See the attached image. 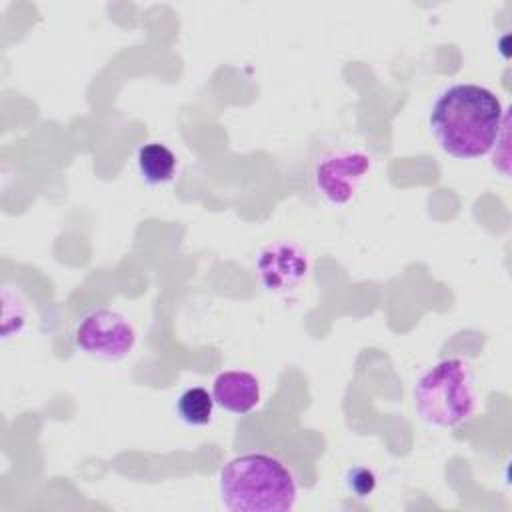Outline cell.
<instances>
[{"instance_id": "cell-8", "label": "cell", "mask_w": 512, "mask_h": 512, "mask_svg": "<svg viewBox=\"0 0 512 512\" xmlns=\"http://www.w3.org/2000/svg\"><path fill=\"white\" fill-rule=\"evenodd\" d=\"M136 168L146 184L158 186L174 178L178 168V158L166 144L146 142L136 152Z\"/></svg>"}, {"instance_id": "cell-5", "label": "cell", "mask_w": 512, "mask_h": 512, "mask_svg": "<svg viewBox=\"0 0 512 512\" xmlns=\"http://www.w3.org/2000/svg\"><path fill=\"white\" fill-rule=\"evenodd\" d=\"M372 164V156L362 150H330L314 162V188L328 204L342 206L352 200Z\"/></svg>"}, {"instance_id": "cell-1", "label": "cell", "mask_w": 512, "mask_h": 512, "mask_svg": "<svg viewBox=\"0 0 512 512\" xmlns=\"http://www.w3.org/2000/svg\"><path fill=\"white\" fill-rule=\"evenodd\" d=\"M504 118L506 110L492 90L460 82L436 96L428 126L442 152L452 158L472 160L496 146Z\"/></svg>"}, {"instance_id": "cell-7", "label": "cell", "mask_w": 512, "mask_h": 512, "mask_svg": "<svg viewBox=\"0 0 512 512\" xmlns=\"http://www.w3.org/2000/svg\"><path fill=\"white\" fill-rule=\"evenodd\" d=\"M214 402L232 414H248L260 404V380L246 370L220 372L212 382Z\"/></svg>"}, {"instance_id": "cell-9", "label": "cell", "mask_w": 512, "mask_h": 512, "mask_svg": "<svg viewBox=\"0 0 512 512\" xmlns=\"http://www.w3.org/2000/svg\"><path fill=\"white\" fill-rule=\"evenodd\" d=\"M214 398L204 386L186 388L176 400V414L188 426H206L214 416Z\"/></svg>"}, {"instance_id": "cell-3", "label": "cell", "mask_w": 512, "mask_h": 512, "mask_svg": "<svg viewBox=\"0 0 512 512\" xmlns=\"http://www.w3.org/2000/svg\"><path fill=\"white\" fill-rule=\"evenodd\" d=\"M416 414L432 428L464 424L476 410V380L468 362L444 358L426 368L412 390Z\"/></svg>"}, {"instance_id": "cell-2", "label": "cell", "mask_w": 512, "mask_h": 512, "mask_svg": "<svg viewBox=\"0 0 512 512\" xmlns=\"http://www.w3.org/2000/svg\"><path fill=\"white\" fill-rule=\"evenodd\" d=\"M218 496L228 512H288L296 502V482L276 456L246 452L220 468Z\"/></svg>"}, {"instance_id": "cell-6", "label": "cell", "mask_w": 512, "mask_h": 512, "mask_svg": "<svg viewBox=\"0 0 512 512\" xmlns=\"http://www.w3.org/2000/svg\"><path fill=\"white\" fill-rule=\"evenodd\" d=\"M256 274L270 294H288L308 276V252L292 240H276L260 248L256 256Z\"/></svg>"}, {"instance_id": "cell-4", "label": "cell", "mask_w": 512, "mask_h": 512, "mask_svg": "<svg viewBox=\"0 0 512 512\" xmlns=\"http://www.w3.org/2000/svg\"><path fill=\"white\" fill-rule=\"evenodd\" d=\"M74 342L80 352L102 362H120L136 346L132 322L118 310L96 308L84 314L74 328Z\"/></svg>"}, {"instance_id": "cell-10", "label": "cell", "mask_w": 512, "mask_h": 512, "mask_svg": "<svg viewBox=\"0 0 512 512\" xmlns=\"http://www.w3.org/2000/svg\"><path fill=\"white\" fill-rule=\"evenodd\" d=\"M346 484H348V488H350L358 498H366V496H370V494L374 492V488H376V476H374L368 468L356 466V468H352V470L348 472Z\"/></svg>"}]
</instances>
